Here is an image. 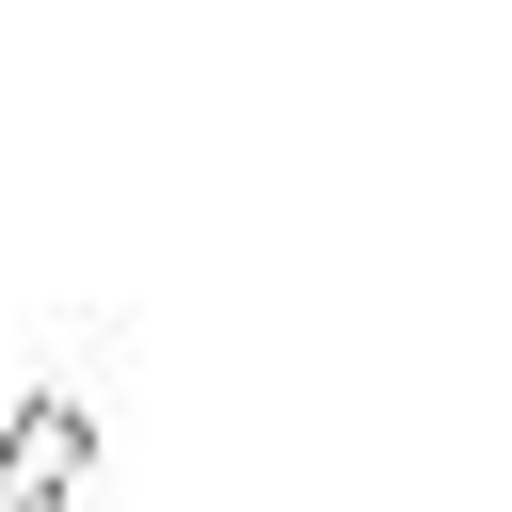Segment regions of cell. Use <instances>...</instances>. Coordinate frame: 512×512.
Segmentation results:
<instances>
[{"label": "cell", "mask_w": 512, "mask_h": 512, "mask_svg": "<svg viewBox=\"0 0 512 512\" xmlns=\"http://www.w3.org/2000/svg\"><path fill=\"white\" fill-rule=\"evenodd\" d=\"M80 480H96V400L80 384H32L0 416V512H80Z\"/></svg>", "instance_id": "1"}]
</instances>
